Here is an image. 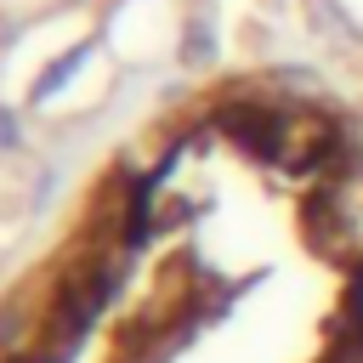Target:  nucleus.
Returning <instances> with one entry per match:
<instances>
[{"mask_svg": "<svg viewBox=\"0 0 363 363\" xmlns=\"http://www.w3.org/2000/svg\"><path fill=\"white\" fill-rule=\"evenodd\" d=\"M312 238L329 255L363 250V170H335L312 199Z\"/></svg>", "mask_w": 363, "mask_h": 363, "instance_id": "nucleus-1", "label": "nucleus"}, {"mask_svg": "<svg viewBox=\"0 0 363 363\" xmlns=\"http://www.w3.org/2000/svg\"><path fill=\"white\" fill-rule=\"evenodd\" d=\"M335 153H340V136H335V125H329L323 113H278L272 142H267L261 159H272L278 170L312 176V170H323Z\"/></svg>", "mask_w": 363, "mask_h": 363, "instance_id": "nucleus-2", "label": "nucleus"}]
</instances>
